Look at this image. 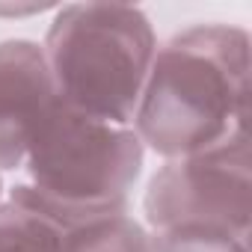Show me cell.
<instances>
[{
  "mask_svg": "<svg viewBox=\"0 0 252 252\" xmlns=\"http://www.w3.org/2000/svg\"><path fill=\"white\" fill-rule=\"evenodd\" d=\"M57 98L71 110L134 128L158 54L149 15L128 3L60 6L42 42Z\"/></svg>",
  "mask_w": 252,
  "mask_h": 252,
  "instance_id": "cell-3",
  "label": "cell"
},
{
  "mask_svg": "<svg viewBox=\"0 0 252 252\" xmlns=\"http://www.w3.org/2000/svg\"><path fill=\"white\" fill-rule=\"evenodd\" d=\"M0 196H3V178H0Z\"/></svg>",
  "mask_w": 252,
  "mask_h": 252,
  "instance_id": "cell-9",
  "label": "cell"
},
{
  "mask_svg": "<svg viewBox=\"0 0 252 252\" xmlns=\"http://www.w3.org/2000/svg\"><path fill=\"white\" fill-rule=\"evenodd\" d=\"M152 252H252L249 237L220 228H169L149 231Z\"/></svg>",
  "mask_w": 252,
  "mask_h": 252,
  "instance_id": "cell-8",
  "label": "cell"
},
{
  "mask_svg": "<svg viewBox=\"0 0 252 252\" xmlns=\"http://www.w3.org/2000/svg\"><path fill=\"white\" fill-rule=\"evenodd\" d=\"M149 231L220 228L252 234V158L249 134H240L208 152L166 160L149 181Z\"/></svg>",
  "mask_w": 252,
  "mask_h": 252,
  "instance_id": "cell-4",
  "label": "cell"
},
{
  "mask_svg": "<svg viewBox=\"0 0 252 252\" xmlns=\"http://www.w3.org/2000/svg\"><path fill=\"white\" fill-rule=\"evenodd\" d=\"M60 243L57 222L12 199L0 202V252H60Z\"/></svg>",
  "mask_w": 252,
  "mask_h": 252,
  "instance_id": "cell-7",
  "label": "cell"
},
{
  "mask_svg": "<svg viewBox=\"0 0 252 252\" xmlns=\"http://www.w3.org/2000/svg\"><path fill=\"white\" fill-rule=\"evenodd\" d=\"M60 252H152V234L140 220L122 214L65 228Z\"/></svg>",
  "mask_w": 252,
  "mask_h": 252,
  "instance_id": "cell-6",
  "label": "cell"
},
{
  "mask_svg": "<svg viewBox=\"0 0 252 252\" xmlns=\"http://www.w3.org/2000/svg\"><path fill=\"white\" fill-rule=\"evenodd\" d=\"M57 101L42 45L33 39L0 42V172L21 169Z\"/></svg>",
  "mask_w": 252,
  "mask_h": 252,
  "instance_id": "cell-5",
  "label": "cell"
},
{
  "mask_svg": "<svg viewBox=\"0 0 252 252\" xmlns=\"http://www.w3.org/2000/svg\"><path fill=\"white\" fill-rule=\"evenodd\" d=\"M134 134L163 160L249 134V33L211 21L158 45Z\"/></svg>",
  "mask_w": 252,
  "mask_h": 252,
  "instance_id": "cell-1",
  "label": "cell"
},
{
  "mask_svg": "<svg viewBox=\"0 0 252 252\" xmlns=\"http://www.w3.org/2000/svg\"><path fill=\"white\" fill-rule=\"evenodd\" d=\"M146 149L134 128L110 125L57 101L21 163L27 181L9 199L63 231L128 214Z\"/></svg>",
  "mask_w": 252,
  "mask_h": 252,
  "instance_id": "cell-2",
  "label": "cell"
}]
</instances>
